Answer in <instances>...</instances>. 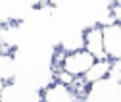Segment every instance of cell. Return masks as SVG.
<instances>
[{
    "mask_svg": "<svg viewBox=\"0 0 121 102\" xmlns=\"http://www.w3.org/2000/svg\"><path fill=\"white\" fill-rule=\"evenodd\" d=\"M0 102H42V91L27 81L13 79L4 85Z\"/></svg>",
    "mask_w": 121,
    "mask_h": 102,
    "instance_id": "obj_1",
    "label": "cell"
},
{
    "mask_svg": "<svg viewBox=\"0 0 121 102\" xmlns=\"http://www.w3.org/2000/svg\"><path fill=\"white\" fill-rule=\"evenodd\" d=\"M94 62H96V60L83 48V50H77V52L65 54L64 60H62V66H60V69L67 71V73L73 75V77H83L86 71L92 67Z\"/></svg>",
    "mask_w": 121,
    "mask_h": 102,
    "instance_id": "obj_2",
    "label": "cell"
},
{
    "mask_svg": "<svg viewBox=\"0 0 121 102\" xmlns=\"http://www.w3.org/2000/svg\"><path fill=\"white\" fill-rule=\"evenodd\" d=\"M102 39H104V54L106 60L117 62L121 60V25L110 23L102 27Z\"/></svg>",
    "mask_w": 121,
    "mask_h": 102,
    "instance_id": "obj_3",
    "label": "cell"
},
{
    "mask_svg": "<svg viewBox=\"0 0 121 102\" xmlns=\"http://www.w3.org/2000/svg\"><path fill=\"white\" fill-rule=\"evenodd\" d=\"M58 48L64 54H71L85 48V31L79 27H65L60 33V40H58Z\"/></svg>",
    "mask_w": 121,
    "mask_h": 102,
    "instance_id": "obj_4",
    "label": "cell"
},
{
    "mask_svg": "<svg viewBox=\"0 0 121 102\" xmlns=\"http://www.w3.org/2000/svg\"><path fill=\"white\" fill-rule=\"evenodd\" d=\"M85 50L94 60H106L104 54V39H102V27L90 25L85 29Z\"/></svg>",
    "mask_w": 121,
    "mask_h": 102,
    "instance_id": "obj_5",
    "label": "cell"
},
{
    "mask_svg": "<svg viewBox=\"0 0 121 102\" xmlns=\"http://www.w3.org/2000/svg\"><path fill=\"white\" fill-rule=\"evenodd\" d=\"M42 102H81V98L69 87L60 83H50L48 87L42 89Z\"/></svg>",
    "mask_w": 121,
    "mask_h": 102,
    "instance_id": "obj_6",
    "label": "cell"
},
{
    "mask_svg": "<svg viewBox=\"0 0 121 102\" xmlns=\"http://www.w3.org/2000/svg\"><path fill=\"white\" fill-rule=\"evenodd\" d=\"M110 67H112V62L110 60H96L92 64V67H90L81 79L85 81L86 87L88 85H94L98 81H104V79H108V75H110Z\"/></svg>",
    "mask_w": 121,
    "mask_h": 102,
    "instance_id": "obj_7",
    "label": "cell"
},
{
    "mask_svg": "<svg viewBox=\"0 0 121 102\" xmlns=\"http://www.w3.org/2000/svg\"><path fill=\"white\" fill-rule=\"evenodd\" d=\"M17 77V62H16V54L2 52L0 50V81L10 83Z\"/></svg>",
    "mask_w": 121,
    "mask_h": 102,
    "instance_id": "obj_8",
    "label": "cell"
},
{
    "mask_svg": "<svg viewBox=\"0 0 121 102\" xmlns=\"http://www.w3.org/2000/svg\"><path fill=\"white\" fill-rule=\"evenodd\" d=\"M110 16H112L113 23L121 25V2L119 4H110Z\"/></svg>",
    "mask_w": 121,
    "mask_h": 102,
    "instance_id": "obj_9",
    "label": "cell"
},
{
    "mask_svg": "<svg viewBox=\"0 0 121 102\" xmlns=\"http://www.w3.org/2000/svg\"><path fill=\"white\" fill-rule=\"evenodd\" d=\"M4 85H6L4 81H0V94H2V91H4Z\"/></svg>",
    "mask_w": 121,
    "mask_h": 102,
    "instance_id": "obj_10",
    "label": "cell"
}]
</instances>
